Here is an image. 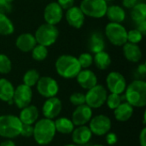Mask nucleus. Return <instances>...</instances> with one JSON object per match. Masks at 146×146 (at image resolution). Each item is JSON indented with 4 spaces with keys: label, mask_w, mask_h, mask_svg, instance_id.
<instances>
[{
    "label": "nucleus",
    "mask_w": 146,
    "mask_h": 146,
    "mask_svg": "<svg viewBox=\"0 0 146 146\" xmlns=\"http://www.w3.org/2000/svg\"><path fill=\"white\" fill-rule=\"evenodd\" d=\"M39 78V73L36 69H29L23 75V84L32 88L36 86Z\"/></svg>",
    "instance_id": "30"
},
{
    "label": "nucleus",
    "mask_w": 146,
    "mask_h": 146,
    "mask_svg": "<svg viewBox=\"0 0 146 146\" xmlns=\"http://www.w3.org/2000/svg\"><path fill=\"white\" fill-rule=\"evenodd\" d=\"M12 11L11 3L6 2L5 0H0V14H9Z\"/></svg>",
    "instance_id": "38"
},
{
    "label": "nucleus",
    "mask_w": 146,
    "mask_h": 146,
    "mask_svg": "<svg viewBox=\"0 0 146 146\" xmlns=\"http://www.w3.org/2000/svg\"><path fill=\"white\" fill-rule=\"evenodd\" d=\"M63 17V9L57 2H51L44 9V19L45 23L56 26Z\"/></svg>",
    "instance_id": "13"
},
{
    "label": "nucleus",
    "mask_w": 146,
    "mask_h": 146,
    "mask_svg": "<svg viewBox=\"0 0 146 146\" xmlns=\"http://www.w3.org/2000/svg\"><path fill=\"white\" fill-rule=\"evenodd\" d=\"M90 130L92 134L97 136H104L111 129V121L104 115H98L90 120Z\"/></svg>",
    "instance_id": "10"
},
{
    "label": "nucleus",
    "mask_w": 146,
    "mask_h": 146,
    "mask_svg": "<svg viewBox=\"0 0 146 146\" xmlns=\"http://www.w3.org/2000/svg\"><path fill=\"white\" fill-rule=\"evenodd\" d=\"M92 146H104V145H92Z\"/></svg>",
    "instance_id": "48"
},
{
    "label": "nucleus",
    "mask_w": 146,
    "mask_h": 146,
    "mask_svg": "<svg viewBox=\"0 0 146 146\" xmlns=\"http://www.w3.org/2000/svg\"><path fill=\"white\" fill-rule=\"evenodd\" d=\"M38 118V110L34 105H27L21 109L19 115V119L22 124L33 125L37 121Z\"/></svg>",
    "instance_id": "21"
},
{
    "label": "nucleus",
    "mask_w": 146,
    "mask_h": 146,
    "mask_svg": "<svg viewBox=\"0 0 146 146\" xmlns=\"http://www.w3.org/2000/svg\"><path fill=\"white\" fill-rule=\"evenodd\" d=\"M56 131L62 134H70L74 129V125L73 121L66 117L57 118L54 121Z\"/></svg>",
    "instance_id": "26"
},
{
    "label": "nucleus",
    "mask_w": 146,
    "mask_h": 146,
    "mask_svg": "<svg viewBox=\"0 0 146 146\" xmlns=\"http://www.w3.org/2000/svg\"><path fill=\"white\" fill-rule=\"evenodd\" d=\"M143 35H145L146 33V20L145 21H140V22H138L137 23V28Z\"/></svg>",
    "instance_id": "44"
},
{
    "label": "nucleus",
    "mask_w": 146,
    "mask_h": 146,
    "mask_svg": "<svg viewBox=\"0 0 146 146\" xmlns=\"http://www.w3.org/2000/svg\"><path fill=\"white\" fill-rule=\"evenodd\" d=\"M105 15L110 21V22L121 23L125 21L126 12L123 7L119 5H110L108 6Z\"/></svg>",
    "instance_id": "24"
},
{
    "label": "nucleus",
    "mask_w": 146,
    "mask_h": 146,
    "mask_svg": "<svg viewBox=\"0 0 146 146\" xmlns=\"http://www.w3.org/2000/svg\"><path fill=\"white\" fill-rule=\"evenodd\" d=\"M15 31V27L11 20L5 14H0V35L9 36Z\"/></svg>",
    "instance_id": "29"
},
{
    "label": "nucleus",
    "mask_w": 146,
    "mask_h": 146,
    "mask_svg": "<svg viewBox=\"0 0 146 146\" xmlns=\"http://www.w3.org/2000/svg\"><path fill=\"white\" fill-rule=\"evenodd\" d=\"M59 35L57 27L54 25L44 23L40 25L35 31L34 37L37 44L45 47L51 46L56 43Z\"/></svg>",
    "instance_id": "5"
},
{
    "label": "nucleus",
    "mask_w": 146,
    "mask_h": 146,
    "mask_svg": "<svg viewBox=\"0 0 146 146\" xmlns=\"http://www.w3.org/2000/svg\"><path fill=\"white\" fill-rule=\"evenodd\" d=\"M79 7L85 15L98 19L105 16L108 3L105 0H82Z\"/></svg>",
    "instance_id": "7"
},
{
    "label": "nucleus",
    "mask_w": 146,
    "mask_h": 146,
    "mask_svg": "<svg viewBox=\"0 0 146 146\" xmlns=\"http://www.w3.org/2000/svg\"><path fill=\"white\" fill-rule=\"evenodd\" d=\"M144 35L138 30V29H132L127 32V42L138 44L143 39Z\"/></svg>",
    "instance_id": "35"
},
{
    "label": "nucleus",
    "mask_w": 146,
    "mask_h": 146,
    "mask_svg": "<svg viewBox=\"0 0 146 146\" xmlns=\"http://www.w3.org/2000/svg\"><path fill=\"white\" fill-rule=\"evenodd\" d=\"M37 44L34 35L29 33L20 34L15 39V45L22 52H30Z\"/></svg>",
    "instance_id": "19"
},
{
    "label": "nucleus",
    "mask_w": 146,
    "mask_h": 146,
    "mask_svg": "<svg viewBox=\"0 0 146 146\" xmlns=\"http://www.w3.org/2000/svg\"><path fill=\"white\" fill-rule=\"evenodd\" d=\"M69 101L71 102L72 104H74L75 106H80V105L85 104H86V97H85V94H83L81 92H74L70 96Z\"/></svg>",
    "instance_id": "36"
},
{
    "label": "nucleus",
    "mask_w": 146,
    "mask_h": 146,
    "mask_svg": "<svg viewBox=\"0 0 146 146\" xmlns=\"http://www.w3.org/2000/svg\"><path fill=\"white\" fill-rule=\"evenodd\" d=\"M131 9V17L136 23L145 21L146 4L145 3H137Z\"/></svg>",
    "instance_id": "28"
},
{
    "label": "nucleus",
    "mask_w": 146,
    "mask_h": 146,
    "mask_svg": "<svg viewBox=\"0 0 146 146\" xmlns=\"http://www.w3.org/2000/svg\"><path fill=\"white\" fill-rule=\"evenodd\" d=\"M117 135L115 133H108L106 134V142L110 145H114L117 142Z\"/></svg>",
    "instance_id": "40"
},
{
    "label": "nucleus",
    "mask_w": 146,
    "mask_h": 146,
    "mask_svg": "<svg viewBox=\"0 0 146 146\" xmlns=\"http://www.w3.org/2000/svg\"><path fill=\"white\" fill-rule=\"evenodd\" d=\"M57 3L62 7L63 10H67L72 6H74V0H57Z\"/></svg>",
    "instance_id": "39"
},
{
    "label": "nucleus",
    "mask_w": 146,
    "mask_h": 146,
    "mask_svg": "<svg viewBox=\"0 0 146 146\" xmlns=\"http://www.w3.org/2000/svg\"><path fill=\"white\" fill-rule=\"evenodd\" d=\"M108 92L105 87L97 84L95 86L87 90L86 97V104L91 109H98L102 107L107 99Z\"/></svg>",
    "instance_id": "8"
},
{
    "label": "nucleus",
    "mask_w": 146,
    "mask_h": 146,
    "mask_svg": "<svg viewBox=\"0 0 146 146\" xmlns=\"http://www.w3.org/2000/svg\"><path fill=\"white\" fill-rule=\"evenodd\" d=\"M56 128L54 121L47 118H43L35 122L33 126L34 140L40 145H49L56 135Z\"/></svg>",
    "instance_id": "2"
},
{
    "label": "nucleus",
    "mask_w": 146,
    "mask_h": 146,
    "mask_svg": "<svg viewBox=\"0 0 146 146\" xmlns=\"http://www.w3.org/2000/svg\"><path fill=\"white\" fill-rule=\"evenodd\" d=\"M85 16L86 15L83 14L80 8L74 5L67 9L65 14V17L68 25L76 29L82 27L85 22Z\"/></svg>",
    "instance_id": "16"
},
{
    "label": "nucleus",
    "mask_w": 146,
    "mask_h": 146,
    "mask_svg": "<svg viewBox=\"0 0 146 146\" xmlns=\"http://www.w3.org/2000/svg\"><path fill=\"white\" fill-rule=\"evenodd\" d=\"M78 84L86 90H89L98 84V78L95 73L88 68H83L75 77Z\"/></svg>",
    "instance_id": "17"
},
{
    "label": "nucleus",
    "mask_w": 146,
    "mask_h": 146,
    "mask_svg": "<svg viewBox=\"0 0 146 146\" xmlns=\"http://www.w3.org/2000/svg\"><path fill=\"white\" fill-rule=\"evenodd\" d=\"M127 102L136 108H143L146 105V82L138 79L127 86L125 90Z\"/></svg>",
    "instance_id": "1"
},
{
    "label": "nucleus",
    "mask_w": 146,
    "mask_h": 146,
    "mask_svg": "<svg viewBox=\"0 0 146 146\" xmlns=\"http://www.w3.org/2000/svg\"><path fill=\"white\" fill-rule=\"evenodd\" d=\"M0 146H16V145H15V144L12 140L8 139V140H5V141L2 142V143L0 144Z\"/></svg>",
    "instance_id": "45"
},
{
    "label": "nucleus",
    "mask_w": 146,
    "mask_h": 146,
    "mask_svg": "<svg viewBox=\"0 0 146 146\" xmlns=\"http://www.w3.org/2000/svg\"><path fill=\"white\" fill-rule=\"evenodd\" d=\"M62 104L59 98L56 97L49 98L43 104L42 111L45 118L53 120L56 118L62 111Z\"/></svg>",
    "instance_id": "14"
},
{
    "label": "nucleus",
    "mask_w": 146,
    "mask_h": 146,
    "mask_svg": "<svg viewBox=\"0 0 146 146\" xmlns=\"http://www.w3.org/2000/svg\"><path fill=\"white\" fill-rule=\"evenodd\" d=\"M32 57L37 62H42L46 59L48 56V49L47 47L37 44L34 48L32 50Z\"/></svg>",
    "instance_id": "31"
},
{
    "label": "nucleus",
    "mask_w": 146,
    "mask_h": 146,
    "mask_svg": "<svg viewBox=\"0 0 146 146\" xmlns=\"http://www.w3.org/2000/svg\"><path fill=\"white\" fill-rule=\"evenodd\" d=\"M92 137V133L90 130L89 127L85 125L79 126L77 128H74L72 132V139L75 145H84L90 142Z\"/></svg>",
    "instance_id": "18"
},
{
    "label": "nucleus",
    "mask_w": 146,
    "mask_h": 146,
    "mask_svg": "<svg viewBox=\"0 0 146 146\" xmlns=\"http://www.w3.org/2000/svg\"><path fill=\"white\" fill-rule=\"evenodd\" d=\"M37 91L44 98L56 97L59 92V86L56 80L49 76L40 77L37 82Z\"/></svg>",
    "instance_id": "9"
},
{
    "label": "nucleus",
    "mask_w": 146,
    "mask_h": 146,
    "mask_svg": "<svg viewBox=\"0 0 146 146\" xmlns=\"http://www.w3.org/2000/svg\"><path fill=\"white\" fill-rule=\"evenodd\" d=\"M88 47H89L90 51L94 54L104 50L105 47V43H104V38L103 35L98 32L93 33L89 38Z\"/></svg>",
    "instance_id": "25"
},
{
    "label": "nucleus",
    "mask_w": 146,
    "mask_h": 146,
    "mask_svg": "<svg viewBox=\"0 0 146 146\" xmlns=\"http://www.w3.org/2000/svg\"><path fill=\"white\" fill-rule=\"evenodd\" d=\"M105 103L107 104L108 107L110 110H115L122 103L121 102V97L120 94L110 93V95L107 96V99H106Z\"/></svg>",
    "instance_id": "34"
},
{
    "label": "nucleus",
    "mask_w": 146,
    "mask_h": 146,
    "mask_svg": "<svg viewBox=\"0 0 146 146\" xmlns=\"http://www.w3.org/2000/svg\"><path fill=\"white\" fill-rule=\"evenodd\" d=\"M105 1L108 3V2H111V1H115V0H105Z\"/></svg>",
    "instance_id": "49"
},
{
    "label": "nucleus",
    "mask_w": 146,
    "mask_h": 146,
    "mask_svg": "<svg viewBox=\"0 0 146 146\" xmlns=\"http://www.w3.org/2000/svg\"><path fill=\"white\" fill-rule=\"evenodd\" d=\"M64 146H82V145H64Z\"/></svg>",
    "instance_id": "46"
},
{
    "label": "nucleus",
    "mask_w": 146,
    "mask_h": 146,
    "mask_svg": "<svg viewBox=\"0 0 146 146\" xmlns=\"http://www.w3.org/2000/svg\"><path fill=\"white\" fill-rule=\"evenodd\" d=\"M133 114V107L130 105L127 102L121 103L116 109L114 110L115 118L118 121L125 122L127 121Z\"/></svg>",
    "instance_id": "23"
},
{
    "label": "nucleus",
    "mask_w": 146,
    "mask_h": 146,
    "mask_svg": "<svg viewBox=\"0 0 146 146\" xmlns=\"http://www.w3.org/2000/svg\"><path fill=\"white\" fill-rule=\"evenodd\" d=\"M139 145L140 146H146V128L144 127L139 134Z\"/></svg>",
    "instance_id": "42"
},
{
    "label": "nucleus",
    "mask_w": 146,
    "mask_h": 146,
    "mask_svg": "<svg viewBox=\"0 0 146 146\" xmlns=\"http://www.w3.org/2000/svg\"><path fill=\"white\" fill-rule=\"evenodd\" d=\"M21 121L15 115H0V136L3 138L11 139L18 137L21 133Z\"/></svg>",
    "instance_id": "4"
},
{
    "label": "nucleus",
    "mask_w": 146,
    "mask_h": 146,
    "mask_svg": "<svg viewBox=\"0 0 146 146\" xmlns=\"http://www.w3.org/2000/svg\"><path fill=\"white\" fill-rule=\"evenodd\" d=\"M5 1H6V2H8V3H11L14 0H5Z\"/></svg>",
    "instance_id": "47"
},
{
    "label": "nucleus",
    "mask_w": 146,
    "mask_h": 146,
    "mask_svg": "<svg viewBox=\"0 0 146 146\" xmlns=\"http://www.w3.org/2000/svg\"><path fill=\"white\" fill-rule=\"evenodd\" d=\"M93 62L95 63L96 67L100 70L107 69L111 64V57L110 54L104 50L98 52L94 54L93 56Z\"/></svg>",
    "instance_id": "27"
},
{
    "label": "nucleus",
    "mask_w": 146,
    "mask_h": 146,
    "mask_svg": "<svg viewBox=\"0 0 146 146\" xmlns=\"http://www.w3.org/2000/svg\"><path fill=\"white\" fill-rule=\"evenodd\" d=\"M33 98V91L32 88L21 84L15 88L13 95V103L19 108L23 109L24 107L29 105Z\"/></svg>",
    "instance_id": "11"
},
{
    "label": "nucleus",
    "mask_w": 146,
    "mask_h": 146,
    "mask_svg": "<svg viewBox=\"0 0 146 146\" xmlns=\"http://www.w3.org/2000/svg\"><path fill=\"white\" fill-rule=\"evenodd\" d=\"M12 69V62L5 54H0V74H7Z\"/></svg>",
    "instance_id": "32"
},
{
    "label": "nucleus",
    "mask_w": 146,
    "mask_h": 146,
    "mask_svg": "<svg viewBox=\"0 0 146 146\" xmlns=\"http://www.w3.org/2000/svg\"><path fill=\"white\" fill-rule=\"evenodd\" d=\"M105 36L115 46H122L127 42V31L121 23H108L105 27Z\"/></svg>",
    "instance_id": "6"
},
{
    "label": "nucleus",
    "mask_w": 146,
    "mask_h": 146,
    "mask_svg": "<svg viewBox=\"0 0 146 146\" xmlns=\"http://www.w3.org/2000/svg\"><path fill=\"white\" fill-rule=\"evenodd\" d=\"M92 116V109H91L88 105L82 104L80 106H76V109L73 112L72 115V121L74 126H83L90 121Z\"/></svg>",
    "instance_id": "15"
},
{
    "label": "nucleus",
    "mask_w": 146,
    "mask_h": 146,
    "mask_svg": "<svg viewBox=\"0 0 146 146\" xmlns=\"http://www.w3.org/2000/svg\"><path fill=\"white\" fill-rule=\"evenodd\" d=\"M56 73L64 79H74L82 69L78 58L72 55L60 56L55 63Z\"/></svg>",
    "instance_id": "3"
},
{
    "label": "nucleus",
    "mask_w": 146,
    "mask_h": 146,
    "mask_svg": "<svg viewBox=\"0 0 146 146\" xmlns=\"http://www.w3.org/2000/svg\"><path fill=\"white\" fill-rule=\"evenodd\" d=\"M122 51L125 58L132 62H139L142 58V50L138 44L127 42L122 45Z\"/></svg>",
    "instance_id": "20"
},
{
    "label": "nucleus",
    "mask_w": 146,
    "mask_h": 146,
    "mask_svg": "<svg viewBox=\"0 0 146 146\" xmlns=\"http://www.w3.org/2000/svg\"><path fill=\"white\" fill-rule=\"evenodd\" d=\"M20 135L26 138L32 137L33 135V126L28 124H22Z\"/></svg>",
    "instance_id": "37"
},
{
    "label": "nucleus",
    "mask_w": 146,
    "mask_h": 146,
    "mask_svg": "<svg viewBox=\"0 0 146 146\" xmlns=\"http://www.w3.org/2000/svg\"><path fill=\"white\" fill-rule=\"evenodd\" d=\"M15 87L13 84L5 78L0 79V100L11 104L13 103V95Z\"/></svg>",
    "instance_id": "22"
},
{
    "label": "nucleus",
    "mask_w": 146,
    "mask_h": 146,
    "mask_svg": "<svg viewBox=\"0 0 146 146\" xmlns=\"http://www.w3.org/2000/svg\"><path fill=\"white\" fill-rule=\"evenodd\" d=\"M106 84L109 91L111 93L122 94L127 87L125 77L119 72H110L106 78Z\"/></svg>",
    "instance_id": "12"
},
{
    "label": "nucleus",
    "mask_w": 146,
    "mask_h": 146,
    "mask_svg": "<svg viewBox=\"0 0 146 146\" xmlns=\"http://www.w3.org/2000/svg\"><path fill=\"white\" fill-rule=\"evenodd\" d=\"M79 63L81 67V68H90L93 63V56L89 52H85L80 55L78 57Z\"/></svg>",
    "instance_id": "33"
},
{
    "label": "nucleus",
    "mask_w": 146,
    "mask_h": 146,
    "mask_svg": "<svg viewBox=\"0 0 146 146\" xmlns=\"http://www.w3.org/2000/svg\"><path fill=\"white\" fill-rule=\"evenodd\" d=\"M137 74H139L140 77L144 78L146 74V66L145 63L139 64L137 68Z\"/></svg>",
    "instance_id": "43"
},
{
    "label": "nucleus",
    "mask_w": 146,
    "mask_h": 146,
    "mask_svg": "<svg viewBox=\"0 0 146 146\" xmlns=\"http://www.w3.org/2000/svg\"><path fill=\"white\" fill-rule=\"evenodd\" d=\"M137 3H138V0H122L123 8H126V9H132Z\"/></svg>",
    "instance_id": "41"
}]
</instances>
